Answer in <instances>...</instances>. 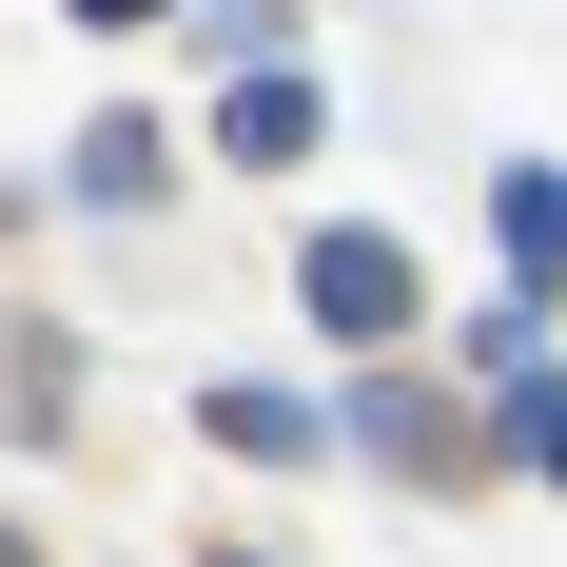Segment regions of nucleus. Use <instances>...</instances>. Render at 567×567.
Returning <instances> with one entry per match:
<instances>
[{
	"label": "nucleus",
	"instance_id": "3",
	"mask_svg": "<svg viewBox=\"0 0 567 567\" xmlns=\"http://www.w3.org/2000/svg\"><path fill=\"white\" fill-rule=\"evenodd\" d=\"M489 235H509V313H548V293H567V176L509 157V176H489Z\"/></svg>",
	"mask_w": 567,
	"mask_h": 567
},
{
	"label": "nucleus",
	"instance_id": "7",
	"mask_svg": "<svg viewBox=\"0 0 567 567\" xmlns=\"http://www.w3.org/2000/svg\"><path fill=\"white\" fill-rule=\"evenodd\" d=\"M79 196L137 216V196H157V117H99V137H79Z\"/></svg>",
	"mask_w": 567,
	"mask_h": 567
},
{
	"label": "nucleus",
	"instance_id": "5",
	"mask_svg": "<svg viewBox=\"0 0 567 567\" xmlns=\"http://www.w3.org/2000/svg\"><path fill=\"white\" fill-rule=\"evenodd\" d=\"M352 451H372V470H431V489H451V411L411 392V372H372V392H352Z\"/></svg>",
	"mask_w": 567,
	"mask_h": 567
},
{
	"label": "nucleus",
	"instance_id": "10",
	"mask_svg": "<svg viewBox=\"0 0 567 567\" xmlns=\"http://www.w3.org/2000/svg\"><path fill=\"white\" fill-rule=\"evenodd\" d=\"M0 567H20V528H0Z\"/></svg>",
	"mask_w": 567,
	"mask_h": 567
},
{
	"label": "nucleus",
	"instance_id": "2",
	"mask_svg": "<svg viewBox=\"0 0 567 567\" xmlns=\"http://www.w3.org/2000/svg\"><path fill=\"white\" fill-rule=\"evenodd\" d=\"M196 431H216V451H255V470H313V451H333V411L275 392V372H216V392H196Z\"/></svg>",
	"mask_w": 567,
	"mask_h": 567
},
{
	"label": "nucleus",
	"instance_id": "6",
	"mask_svg": "<svg viewBox=\"0 0 567 567\" xmlns=\"http://www.w3.org/2000/svg\"><path fill=\"white\" fill-rule=\"evenodd\" d=\"M489 392H509V451H528V470H548V489H567V372H548V352H509Z\"/></svg>",
	"mask_w": 567,
	"mask_h": 567
},
{
	"label": "nucleus",
	"instance_id": "1",
	"mask_svg": "<svg viewBox=\"0 0 567 567\" xmlns=\"http://www.w3.org/2000/svg\"><path fill=\"white\" fill-rule=\"evenodd\" d=\"M293 293H313V333H352V352H411V333H431V275H411L372 216L313 235V255H293Z\"/></svg>",
	"mask_w": 567,
	"mask_h": 567
},
{
	"label": "nucleus",
	"instance_id": "9",
	"mask_svg": "<svg viewBox=\"0 0 567 567\" xmlns=\"http://www.w3.org/2000/svg\"><path fill=\"white\" fill-rule=\"evenodd\" d=\"M216 567H275V548H216Z\"/></svg>",
	"mask_w": 567,
	"mask_h": 567
},
{
	"label": "nucleus",
	"instance_id": "8",
	"mask_svg": "<svg viewBox=\"0 0 567 567\" xmlns=\"http://www.w3.org/2000/svg\"><path fill=\"white\" fill-rule=\"evenodd\" d=\"M79 20H99V40H137V20H176V0H79Z\"/></svg>",
	"mask_w": 567,
	"mask_h": 567
},
{
	"label": "nucleus",
	"instance_id": "4",
	"mask_svg": "<svg viewBox=\"0 0 567 567\" xmlns=\"http://www.w3.org/2000/svg\"><path fill=\"white\" fill-rule=\"evenodd\" d=\"M216 137H235V176H293V157H313V79H293V59H255Z\"/></svg>",
	"mask_w": 567,
	"mask_h": 567
}]
</instances>
